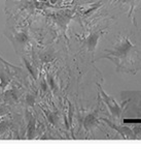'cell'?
<instances>
[{"mask_svg":"<svg viewBox=\"0 0 141 149\" xmlns=\"http://www.w3.org/2000/svg\"><path fill=\"white\" fill-rule=\"evenodd\" d=\"M103 120H104L107 124H109L111 127H113L114 130H116L118 134H120V135L123 136L125 139H133V138H134V132L130 127H128V126H120V125L118 126V125H116V124L111 123L110 121L106 120V119H103Z\"/></svg>","mask_w":141,"mask_h":149,"instance_id":"obj_4","label":"cell"},{"mask_svg":"<svg viewBox=\"0 0 141 149\" xmlns=\"http://www.w3.org/2000/svg\"><path fill=\"white\" fill-rule=\"evenodd\" d=\"M120 2L124 3V4H129L130 6V13H129V17H131L132 12L135 8V4H136V0H120Z\"/></svg>","mask_w":141,"mask_h":149,"instance_id":"obj_6","label":"cell"},{"mask_svg":"<svg viewBox=\"0 0 141 149\" xmlns=\"http://www.w3.org/2000/svg\"><path fill=\"white\" fill-rule=\"evenodd\" d=\"M18 40H20L22 44H24V42H27V40H28L27 34H26V33H19V34H18Z\"/></svg>","mask_w":141,"mask_h":149,"instance_id":"obj_7","label":"cell"},{"mask_svg":"<svg viewBox=\"0 0 141 149\" xmlns=\"http://www.w3.org/2000/svg\"><path fill=\"white\" fill-rule=\"evenodd\" d=\"M99 90H100V93H101L102 100H103V102L106 104L107 107H108L111 116L113 117V118H118V119L120 118L122 113H123V111H124V108H125V104H123V105H118V102L111 97V96H109L108 94H106V92L101 88L100 85H99Z\"/></svg>","mask_w":141,"mask_h":149,"instance_id":"obj_2","label":"cell"},{"mask_svg":"<svg viewBox=\"0 0 141 149\" xmlns=\"http://www.w3.org/2000/svg\"><path fill=\"white\" fill-rule=\"evenodd\" d=\"M103 58L113 61L118 72L135 74L141 68V54L139 47L128 35L120 37L109 50H105Z\"/></svg>","mask_w":141,"mask_h":149,"instance_id":"obj_1","label":"cell"},{"mask_svg":"<svg viewBox=\"0 0 141 149\" xmlns=\"http://www.w3.org/2000/svg\"><path fill=\"white\" fill-rule=\"evenodd\" d=\"M104 33V30H99V31H96L94 33H91L90 35L83 40V45L86 47L87 49H88L89 52L93 53V52L95 51L96 47H97V44H98V40L99 38L101 37V35Z\"/></svg>","mask_w":141,"mask_h":149,"instance_id":"obj_3","label":"cell"},{"mask_svg":"<svg viewBox=\"0 0 141 149\" xmlns=\"http://www.w3.org/2000/svg\"><path fill=\"white\" fill-rule=\"evenodd\" d=\"M98 122V110L88 114L83 120V126L87 130H90L96 126Z\"/></svg>","mask_w":141,"mask_h":149,"instance_id":"obj_5","label":"cell"}]
</instances>
